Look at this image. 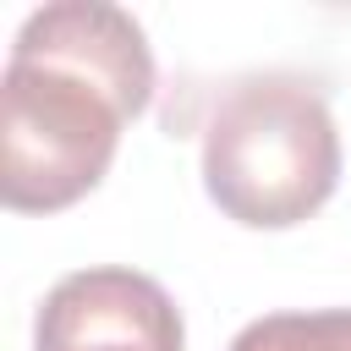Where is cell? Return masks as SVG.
Here are the masks:
<instances>
[{
  "mask_svg": "<svg viewBox=\"0 0 351 351\" xmlns=\"http://www.w3.org/2000/svg\"><path fill=\"white\" fill-rule=\"evenodd\" d=\"M170 291L137 269H77L49 285L33 351H181Z\"/></svg>",
  "mask_w": 351,
  "mask_h": 351,
  "instance_id": "3",
  "label": "cell"
},
{
  "mask_svg": "<svg viewBox=\"0 0 351 351\" xmlns=\"http://www.w3.org/2000/svg\"><path fill=\"white\" fill-rule=\"evenodd\" d=\"M11 55L71 66V71L104 82L121 99L126 115H143L148 99H154V55H148V38L132 22V11L104 5V0H55V5L33 11L22 22Z\"/></svg>",
  "mask_w": 351,
  "mask_h": 351,
  "instance_id": "4",
  "label": "cell"
},
{
  "mask_svg": "<svg viewBox=\"0 0 351 351\" xmlns=\"http://www.w3.org/2000/svg\"><path fill=\"white\" fill-rule=\"evenodd\" d=\"M132 115L121 99L49 60H5L0 82V197L16 214H55L77 197H88L115 148L121 126Z\"/></svg>",
  "mask_w": 351,
  "mask_h": 351,
  "instance_id": "2",
  "label": "cell"
},
{
  "mask_svg": "<svg viewBox=\"0 0 351 351\" xmlns=\"http://www.w3.org/2000/svg\"><path fill=\"white\" fill-rule=\"evenodd\" d=\"M203 186L225 219L285 230L340 186V132L329 99L296 71L236 77L203 126Z\"/></svg>",
  "mask_w": 351,
  "mask_h": 351,
  "instance_id": "1",
  "label": "cell"
},
{
  "mask_svg": "<svg viewBox=\"0 0 351 351\" xmlns=\"http://www.w3.org/2000/svg\"><path fill=\"white\" fill-rule=\"evenodd\" d=\"M230 351H351V307L263 313L230 340Z\"/></svg>",
  "mask_w": 351,
  "mask_h": 351,
  "instance_id": "5",
  "label": "cell"
}]
</instances>
